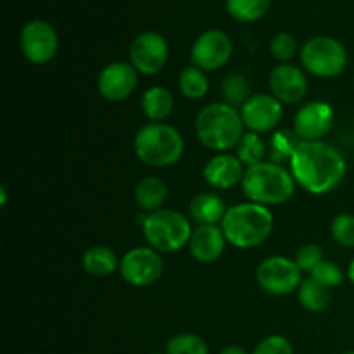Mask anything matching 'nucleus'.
Masks as SVG:
<instances>
[{"instance_id":"nucleus-1","label":"nucleus","mask_w":354,"mask_h":354,"mask_svg":"<svg viewBox=\"0 0 354 354\" xmlns=\"http://www.w3.org/2000/svg\"><path fill=\"white\" fill-rule=\"evenodd\" d=\"M289 161L297 185L313 196L335 190L348 173V162L341 151L324 140L301 142Z\"/></svg>"},{"instance_id":"nucleus-2","label":"nucleus","mask_w":354,"mask_h":354,"mask_svg":"<svg viewBox=\"0 0 354 354\" xmlns=\"http://www.w3.org/2000/svg\"><path fill=\"white\" fill-rule=\"evenodd\" d=\"M242 192L249 203L261 206H280L296 192V180L290 169L275 161H261L245 168Z\"/></svg>"},{"instance_id":"nucleus-3","label":"nucleus","mask_w":354,"mask_h":354,"mask_svg":"<svg viewBox=\"0 0 354 354\" xmlns=\"http://www.w3.org/2000/svg\"><path fill=\"white\" fill-rule=\"evenodd\" d=\"M273 213L256 203H241L228 207L220 227L228 244L237 249H254L273 232Z\"/></svg>"},{"instance_id":"nucleus-4","label":"nucleus","mask_w":354,"mask_h":354,"mask_svg":"<svg viewBox=\"0 0 354 354\" xmlns=\"http://www.w3.org/2000/svg\"><path fill=\"white\" fill-rule=\"evenodd\" d=\"M241 111L225 102L204 106L196 118V135L201 144L216 154L237 147L244 135Z\"/></svg>"},{"instance_id":"nucleus-5","label":"nucleus","mask_w":354,"mask_h":354,"mask_svg":"<svg viewBox=\"0 0 354 354\" xmlns=\"http://www.w3.org/2000/svg\"><path fill=\"white\" fill-rule=\"evenodd\" d=\"M133 152L149 168H169L185 154V140L171 124L147 123L135 133Z\"/></svg>"},{"instance_id":"nucleus-6","label":"nucleus","mask_w":354,"mask_h":354,"mask_svg":"<svg viewBox=\"0 0 354 354\" xmlns=\"http://www.w3.org/2000/svg\"><path fill=\"white\" fill-rule=\"evenodd\" d=\"M140 221L144 237L147 244L158 252H171L182 251L183 248H189L190 235L194 228L190 225L189 218L175 209H159L151 214H142L137 218V223Z\"/></svg>"},{"instance_id":"nucleus-7","label":"nucleus","mask_w":354,"mask_h":354,"mask_svg":"<svg viewBox=\"0 0 354 354\" xmlns=\"http://www.w3.org/2000/svg\"><path fill=\"white\" fill-rule=\"evenodd\" d=\"M304 69L318 78H335L348 64V50L337 38L318 35L310 38L301 48Z\"/></svg>"},{"instance_id":"nucleus-8","label":"nucleus","mask_w":354,"mask_h":354,"mask_svg":"<svg viewBox=\"0 0 354 354\" xmlns=\"http://www.w3.org/2000/svg\"><path fill=\"white\" fill-rule=\"evenodd\" d=\"M258 286L272 296H289L303 283V272L296 261L286 256H270L256 268Z\"/></svg>"},{"instance_id":"nucleus-9","label":"nucleus","mask_w":354,"mask_h":354,"mask_svg":"<svg viewBox=\"0 0 354 354\" xmlns=\"http://www.w3.org/2000/svg\"><path fill=\"white\" fill-rule=\"evenodd\" d=\"M165 272L161 252L147 248H133L120 259V273L127 283L133 287H149L158 282Z\"/></svg>"},{"instance_id":"nucleus-10","label":"nucleus","mask_w":354,"mask_h":354,"mask_svg":"<svg viewBox=\"0 0 354 354\" xmlns=\"http://www.w3.org/2000/svg\"><path fill=\"white\" fill-rule=\"evenodd\" d=\"M169 59V45L158 31H144L130 47V64L138 75L152 76L162 71Z\"/></svg>"},{"instance_id":"nucleus-11","label":"nucleus","mask_w":354,"mask_h":354,"mask_svg":"<svg viewBox=\"0 0 354 354\" xmlns=\"http://www.w3.org/2000/svg\"><path fill=\"white\" fill-rule=\"evenodd\" d=\"M19 47L30 62L47 64L57 54L59 37L50 23L44 19H33L24 24L21 30Z\"/></svg>"},{"instance_id":"nucleus-12","label":"nucleus","mask_w":354,"mask_h":354,"mask_svg":"<svg viewBox=\"0 0 354 354\" xmlns=\"http://www.w3.org/2000/svg\"><path fill=\"white\" fill-rule=\"evenodd\" d=\"M234 44L230 37L221 30H207L201 33L190 48L192 64L203 71H218L230 61Z\"/></svg>"},{"instance_id":"nucleus-13","label":"nucleus","mask_w":354,"mask_h":354,"mask_svg":"<svg viewBox=\"0 0 354 354\" xmlns=\"http://www.w3.org/2000/svg\"><path fill=\"white\" fill-rule=\"evenodd\" d=\"M241 116L249 131L268 133L282 123L283 104L272 93H256L241 107Z\"/></svg>"},{"instance_id":"nucleus-14","label":"nucleus","mask_w":354,"mask_h":354,"mask_svg":"<svg viewBox=\"0 0 354 354\" xmlns=\"http://www.w3.org/2000/svg\"><path fill=\"white\" fill-rule=\"evenodd\" d=\"M334 121L335 114L330 104L324 100H311L294 116V133L301 142L322 140L332 130Z\"/></svg>"},{"instance_id":"nucleus-15","label":"nucleus","mask_w":354,"mask_h":354,"mask_svg":"<svg viewBox=\"0 0 354 354\" xmlns=\"http://www.w3.org/2000/svg\"><path fill=\"white\" fill-rule=\"evenodd\" d=\"M138 85V73L130 62L116 61L107 64L97 78V90L109 102L127 100Z\"/></svg>"},{"instance_id":"nucleus-16","label":"nucleus","mask_w":354,"mask_h":354,"mask_svg":"<svg viewBox=\"0 0 354 354\" xmlns=\"http://www.w3.org/2000/svg\"><path fill=\"white\" fill-rule=\"evenodd\" d=\"M268 85L272 95L282 104H297L304 99L308 92V78L297 66L279 64L272 69L268 76Z\"/></svg>"},{"instance_id":"nucleus-17","label":"nucleus","mask_w":354,"mask_h":354,"mask_svg":"<svg viewBox=\"0 0 354 354\" xmlns=\"http://www.w3.org/2000/svg\"><path fill=\"white\" fill-rule=\"evenodd\" d=\"M245 168L241 159L235 154L221 152L213 156L209 161L204 165L203 176L207 185L214 190H230L235 185L242 183Z\"/></svg>"},{"instance_id":"nucleus-18","label":"nucleus","mask_w":354,"mask_h":354,"mask_svg":"<svg viewBox=\"0 0 354 354\" xmlns=\"http://www.w3.org/2000/svg\"><path fill=\"white\" fill-rule=\"evenodd\" d=\"M227 237L220 225H197L190 235L189 251L201 265H211L223 256Z\"/></svg>"},{"instance_id":"nucleus-19","label":"nucleus","mask_w":354,"mask_h":354,"mask_svg":"<svg viewBox=\"0 0 354 354\" xmlns=\"http://www.w3.org/2000/svg\"><path fill=\"white\" fill-rule=\"evenodd\" d=\"M133 197L138 209L144 211L145 214L156 213L162 209L168 199V187L158 176H145L135 187Z\"/></svg>"},{"instance_id":"nucleus-20","label":"nucleus","mask_w":354,"mask_h":354,"mask_svg":"<svg viewBox=\"0 0 354 354\" xmlns=\"http://www.w3.org/2000/svg\"><path fill=\"white\" fill-rule=\"evenodd\" d=\"M142 113L151 123H162L171 116L175 109V97L165 86H151L144 92L140 100Z\"/></svg>"},{"instance_id":"nucleus-21","label":"nucleus","mask_w":354,"mask_h":354,"mask_svg":"<svg viewBox=\"0 0 354 354\" xmlns=\"http://www.w3.org/2000/svg\"><path fill=\"white\" fill-rule=\"evenodd\" d=\"M190 216L199 225H220L223 220L227 207L223 199L216 194L201 192L190 201Z\"/></svg>"},{"instance_id":"nucleus-22","label":"nucleus","mask_w":354,"mask_h":354,"mask_svg":"<svg viewBox=\"0 0 354 354\" xmlns=\"http://www.w3.org/2000/svg\"><path fill=\"white\" fill-rule=\"evenodd\" d=\"M82 265L86 273L104 279L120 268V259L107 245H92L83 252Z\"/></svg>"},{"instance_id":"nucleus-23","label":"nucleus","mask_w":354,"mask_h":354,"mask_svg":"<svg viewBox=\"0 0 354 354\" xmlns=\"http://www.w3.org/2000/svg\"><path fill=\"white\" fill-rule=\"evenodd\" d=\"M297 299L301 306L310 313H322L328 308L332 299L330 289L322 286L313 277H306L297 289Z\"/></svg>"},{"instance_id":"nucleus-24","label":"nucleus","mask_w":354,"mask_h":354,"mask_svg":"<svg viewBox=\"0 0 354 354\" xmlns=\"http://www.w3.org/2000/svg\"><path fill=\"white\" fill-rule=\"evenodd\" d=\"M178 88L185 99L201 100L206 97L209 90V80H207L206 71H203L197 66L190 64L180 71L178 76Z\"/></svg>"},{"instance_id":"nucleus-25","label":"nucleus","mask_w":354,"mask_h":354,"mask_svg":"<svg viewBox=\"0 0 354 354\" xmlns=\"http://www.w3.org/2000/svg\"><path fill=\"white\" fill-rule=\"evenodd\" d=\"M227 12L239 23H254L263 19L272 7V0H225Z\"/></svg>"},{"instance_id":"nucleus-26","label":"nucleus","mask_w":354,"mask_h":354,"mask_svg":"<svg viewBox=\"0 0 354 354\" xmlns=\"http://www.w3.org/2000/svg\"><path fill=\"white\" fill-rule=\"evenodd\" d=\"M221 95H223L225 104L232 107H242L249 99H251V85L245 75L242 73H230L225 76L221 83Z\"/></svg>"},{"instance_id":"nucleus-27","label":"nucleus","mask_w":354,"mask_h":354,"mask_svg":"<svg viewBox=\"0 0 354 354\" xmlns=\"http://www.w3.org/2000/svg\"><path fill=\"white\" fill-rule=\"evenodd\" d=\"M235 156L241 159V162L245 168L265 161L266 144L261 138V135L254 133V131H248V133L242 135L241 142L235 147Z\"/></svg>"},{"instance_id":"nucleus-28","label":"nucleus","mask_w":354,"mask_h":354,"mask_svg":"<svg viewBox=\"0 0 354 354\" xmlns=\"http://www.w3.org/2000/svg\"><path fill=\"white\" fill-rule=\"evenodd\" d=\"M166 354H209V349L203 337L183 332L169 339L166 344Z\"/></svg>"},{"instance_id":"nucleus-29","label":"nucleus","mask_w":354,"mask_h":354,"mask_svg":"<svg viewBox=\"0 0 354 354\" xmlns=\"http://www.w3.org/2000/svg\"><path fill=\"white\" fill-rule=\"evenodd\" d=\"M301 144L299 137H297L294 131L289 130H277L272 135V158L275 162L286 161V159L292 158L294 151L297 149V145Z\"/></svg>"},{"instance_id":"nucleus-30","label":"nucleus","mask_w":354,"mask_h":354,"mask_svg":"<svg viewBox=\"0 0 354 354\" xmlns=\"http://www.w3.org/2000/svg\"><path fill=\"white\" fill-rule=\"evenodd\" d=\"M330 235L341 248L354 249V214L341 213L332 220Z\"/></svg>"},{"instance_id":"nucleus-31","label":"nucleus","mask_w":354,"mask_h":354,"mask_svg":"<svg viewBox=\"0 0 354 354\" xmlns=\"http://www.w3.org/2000/svg\"><path fill=\"white\" fill-rule=\"evenodd\" d=\"M270 52L275 61H279L280 64H287L297 52L296 38L287 31H280L270 41Z\"/></svg>"},{"instance_id":"nucleus-32","label":"nucleus","mask_w":354,"mask_h":354,"mask_svg":"<svg viewBox=\"0 0 354 354\" xmlns=\"http://www.w3.org/2000/svg\"><path fill=\"white\" fill-rule=\"evenodd\" d=\"M310 277H313L317 282H320L322 286H325L327 289H334V287H339L342 282H344V272L341 270V266L335 265V263L332 261H327V259H324V261L320 263V265L317 266V268L313 270V272L310 273Z\"/></svg>"},{"instance_id":"nucleus-33","label":"nucleus","mask_w":354,"mask_h":354,"mask_svg":"<svg viewBox=\"0 0 354 354\" xmlns=\"http://www.w3.org/2000/svg\"><path fill=\"white\" fill-rule=\"evenodd\" d=\"M296 265L303 273H311L322 261H324V249L318 244H304L297 249Z\"/></svg>"},{"instance_id":"nucleus-34","label":"nucleus","mask_w":354,"mask_h":354,"mask_svg":"<svg viewBox=\"0 0 354 354\" xmlns=\"http://www.w3.org/2000/svg\"><path fill=\"white\" fill-rule=\"evenodd\" d=\"M252 354H294V348L283 335H268L258 342Z\"/></svg>"},{"instance_id":"nucleus-35","label":"nucleus","mask_w":354,"mask_h":354,"mask_svg":"<svg viewBox=\"0 0 354 354\" xmlns=\"http://www.w3.org/2000/svg\"><path fill=\"white\" fill-rule=\"evenodd\" d=\"M220 354H249L244 348L241 346H227Z\"/></svg>"},{"instance_id":"nucleus-36","label":"nucleus","mask_w":354,"mask_h":354,"mask_svg":"<svg viewBox=\"0 0 354 354\" xmlns=\"http://www.w3.org/2000/svg\"><path fill=\"white\" fill-rule=\"evenodd\" d=\"M346 277H348V280L349 282L353 283L354 286V259L351 263H349V266H348V272H346Z\"/></svg>"},{"instance_id":"nucleus-37","label":"nucleus","mask_w":354,"mask_h":354,"mask_svg":"<svg viewBox=\"0 0 354 354\" xmlns=\"http://www.w3.org/2000/svg\"><path fill=\"white\" fill-rule=\"evenodd\" d=\"M0 196H2V207L6 206V203H7V192H6V189H0Z\"/></svg>"},{"instance_id":"nucleus-38","label":"nucleus","mask_w":354,"mask_h":354,"mask_svg":"<svg viewBox=\"0 0 354 354\" xmlns=\"http://www.w3.org/2000/svg\"><path fill=\"white\" fill-rule=\"evenodd\" d=\"M344 354H354V351H348V353H344Z\"/></svg>"},{"instance_id":"nucleus-39","label":"nucleus","mask_w":354,"mask_h":354,"mask_svg":"<svg viewBox=\"0 0 354 354\" xmlns=\"http://www.w3.org/2000/svg\"><path fill=\"white\" fill-rule=\"evenodd\" d=\"M152 354H161V353H152Z\"/></svg>"},{"instance_id":"nucleus-40","label":"nucleus","mask_w":354,"mask_h":354,"mask_svg":"<svg viewBox=\"0 0 354 354\" xmlns=\"http://www.w3.org/2000/svg\"><path fill=\"white\" fill-rule=\"evenodd\" d=\"M353 124H354V118H353Z\"/></svg>"}]
</instances>
